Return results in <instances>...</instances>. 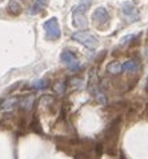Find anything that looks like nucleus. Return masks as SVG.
Segmentation results:
<instances>
[{
	"instance_id": "6e6552de",
	"label": "nucleus",
	"mask_w": 148,
	"mask_h": 159,
	"mask_svg": "<svg viewBox=\"0 0 148 159\" xmlns=\"http://www.w3.org/2000/svg\"><path fill=\"white\" fill-rule=\"evenodd\" d=\"M107 70H108L110 74H114V75L120 74L121 71H123V64H121L120 61H112V63L108 64Z\"/></svg>"
},
{
	"instance_id": "4468645a",
	"label": "nucleus",
	"mask_w": 148,
	"mask_h": 159,
	"mask_svg": "<svg viewBox=\"0 0 148 159\" xmlns=\"http://www.w3.org/2000/svg\"><path fill=\"white\" fill-rule=\"evenodd\" d=\"M135 38V35H129V36H127V38H123V39H121V44H125V43H127V40H132V39Z\"/></svg>"
},
{
	"instance_id": "f8f14e48",
	"label": "nucleus",
	"mask_w": 148,
	"mask_h": 159,
	"mask_svg": "<svg viewBox=\"0 0 148 159\" xmlns=\"http://www.w3.org/2000/svg\"><path fill=\"white\" fill-rule=\"evenodd\" d=\"M32 98H27V99H25V100H23V102H21V106H23V108H31V104H32Z\"/></svg>"
},
{
	"instance_id": "423d86ee",
	"label": "nucleus",
	"mask_w": 148,
	"mask_h": 159,
	"mask_svg": "<svg viewBox=\"0 0 148 159\" xmlns=\"http://www.w3.org/2000/svg\"><path fill=\"white\" fill-rule=\"evenodd\" d=\"M92 20L95 21V23H98L99 25L107 24L108 20H110V14H108V11L104 7H99V8H96V10L94 11Z\"/></svg>"
},
{
	"instance_id": "39448f33",
	"label": "nucleus",
	"mask_w": 148,
	"mask_h": 159,
	"mask_svg": "<svg viewBox=\"0 0 148 159\" xmlns=\"http://www.w3.org/2000/svg\"><path fill=\"white\" fill-rule=\"evenodd\" d=\"M60 59H62L63 63L66 64L69 70H72V71H76L77 68H80V61L77 60L75 54L71 51H63L62 55H60Z\"/></svg>"
},
{
	"instance_id": "9b49d317",
	"label": "nucleus",
	"mask_w": 148,
	"mask_h": 159,
	"mask_svg": "<svg viewBox=\"0 0 148 159\" xmlns=\"http://www.w3.org/2000/svg\"><path fill=\"white\" fill-rule=\"evenodd\" d=\"M16 103V99L11 98V99H7L6 102H3L2 103V110H12V107H14V104Z\"/></svg>"
},
{
	"instance_id": "f257e3e1",
	"label": "nucleus",
	"mask_w": 148,
	"mask_h": 159,
	"mask_svg": "<svg viewBox=\"0 0 148 159\" xmlns=\"http://www.w3.org/2000/svg\"><path fill=\"white\" fill-rule=\"evenodd\" d=\"M92 4V0H80L79 4H76L73 7L72 11V20H73V25L77 28H85L88 25L85 17V11L88 10V7Z\"/></svg>"
},
{
	"instance_id": "0eeeda50",
	"label": "nucleus",
	"mask_w": 148,
	"mask_h": 159,
	"mask_svg": "<svg viewBox=\"0 0 148 159\" xmlns=\"http://www.w3.org/2000/svg\"><path fill=\"white\" fill-rule=\"evenodd\" d=\"M47 3H48V0H36L35 4L32 6V8H31V11H29V14H31V15L39 14V12H40L43 8L47 6Z\"/></svg>"
},
{
	"instance_id": "7ed1b4c3",
	"label": "nucleus",
	"mask_w": 148,
	"mask_h": 159,
	"mask_svg": "<svg viewBox=\"0 0 148 159\" xmlns=\"http://www.w3.org/2000/svg\"><path fill=\"white\" fill-rule=\"evenodd\" d=\"M43 27H44V30H46L47 38L51 39V40H56V39H59L60 35H62L60 25H59L56 17H51V19H48L44 24H43Z\"/></svg>"
},
{
	"instance_id": "20e7f679",
	"label": "nucleus",
	"mask_w": 148,
	"mask_h": 159,
	"mask_svg": "<svg viewBox=\"0 0 148 159\" xmlns=\"http://www.w3.org/2000/svg\"><path fill=\"white\" fill-rule=\"evenodd\" d=\"M120 10L123 12V15L127 17L128 21H135L139 19V11L136 10L135 4L131 2H123L120 4Z\"/></svg>"
},
{
	"instance_id": "9d476101",
	"label": "nucleus",
	"mask_w": 148,
	"mask_h": 159,
	"mask_svg": "<svg viewBox=\"0 0 148 159\" xmlns=\"http://www.w3.org/2000/svg\"><path fill=\"white\" fill-rule=\"evenodd\" d=\"M136 68H137V66L136 63H135L133 60H127L125 63H123V71H136Z\"/></svg>"
},
{
	"instance_id": "f03ea898",
	"label": "nucleus",
	"mask_w": 148,
	"mask_h": 159,
	"mask_svg": "<svg viewBox=\"0 0 148 159\" xmlns=\"http://www.w3.org/2000/svg\"><path fill=\"white\" fill-rule=\"evenodd\" d=\"M72 39L75 42H79L83 46H85L87 48H91V50L98 46V39L94 35L85 32V31H77V32L72 34Z\"/></svg>"
},
{
	"instance_id": "ddd939ff",
	"label": "nucleus",
	"mask_w": 148,
	"mask_h": 159,
	"mask_svg": "<svg viewBox=\"0 0 148 159\" xmlns=\"http://www.w3.org/2000/svg\"><path fill=\"white\" fill-rule=\"evenodd\" d=\"M33 87L35 88H44V87H47V82L46 80H37V82L33 83Z\"/></svg>"
},
{
	"instance_id": "1a4fd4ad",
	"label": "nucleus",
	"mask_w": 148,
	"mask_h": 159,
	"mask_svg": "<svg viewBox=\"0 0 148 159\" xmlns=\"http://www.w3.org/2000/svg\"><path fill=\"white\" fill-rule=\"evenodd\" d=\"M20 4L16 2V0H11L10 4H8V12L12 15H17V14H20Z\"/></svg>"
}]
</instances>
